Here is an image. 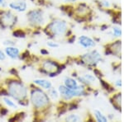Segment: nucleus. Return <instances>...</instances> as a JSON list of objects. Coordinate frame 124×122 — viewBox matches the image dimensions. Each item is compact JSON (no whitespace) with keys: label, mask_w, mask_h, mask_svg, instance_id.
Listing matches in <instances>:
<instances>
[{"label":"nucleus","mask_w":124,"mask_h":122,"mask_svg":"<svg viewBox=\"0 0 124 122\" xmlns=\"http://www.w3.org/2000/svg\"><path fill=\"white\" fill-rule=\"evenodd\" d=\"M8 94L16 101H22L27 97V88L22 82L13 81L8 84Z\"/></svg>","instance_id":"1"},{"label":"nucleus","mask_w":124,"mask_h":122,"mask_svg":"<svg viewBox=\"0 0 124 122\" xmlns=\"http://www.w3.org/2000/svg\"><path fill=\"white\" fill-rule=\"evenodd\" d=\"M31 101L36 109H42L46 107L50 103V97L40 88H35L31 93Z\"/></svg>","instance_id":"2"},{"label":"nucleus","mask_w":124,"mask_h":122,"mask_svg":"<svg viewBox=\"0 0 124 122\" xmlns=\"http://www.w3.org/2000/svg\"><path fill=\"white\" fill-rule=\"evenodd\" d=\"M58 92L60 93V96L65 101H70L75 97H79L82 96H85L86 91L84 87V86L79 85V87L75 89H70L65 87V85H60Z\"/></svg>","instance_id":"3"},{"label":"nucleus","mask_w":124,"mask_h":122,"mask_svg":"<svg viewBox=\"0 0 124 122\" xmlns=\"http://www.w3.org/2000/svg\"><path fill=\"white\" fill-rule=\"evenodd\" d=\"M48 31L55 36H62L66 34L68 31V24L61 19H55L51 22L47 27Z\"/></svg>","instance_id":"4"},{"label":"nucleus","mask_w":124,"mask_h":122,"mask_svg":"<svg viewBox=\"0 0 124 122\" xmlns=\"http://www.w3.org/2000/svg\"><path fill=\"white\" fill-rule=\"evenodd\" d=\"M16 22H17V17L14 13H13L8 10L1 11L0 24L3 28H10L15 25Z\"/></svg>","instance_id":"5"},{"label":"nucleus","mask_w":124,"mask_h":122,"mask_svg":"<svg viewBox=\"0 0 124 122\" xmlns=\"http://www.w3.org/2000/svg\"><path fill=\"white\" fill-rule=\"evenodd\" d=\"M81 59L86 65L90 66H96L102 60V55L98 50H93L84 54L81 56Z\"/></svg>","instance_id":"6"},{"label":"nucleus","mask_w":124,"mask_h":122,"mask_svg":"<svg viewBox=\"0 0 124 122\" xmlns=\"http://www.w3.org/2000/svg\"><path fill=\"white\" fill-rule=\"evenodd\" d=\"M27 21L32 26H40L44 22L43 12L40 9H34L30 11L27 15Z\"/></svg>","instance_id":"7"},{"label":"nucleus","mask_w":124,"mask_h":122,"mask_svg":"<svg viewBox=\"0 0 124 122\" xmlns=\"http://www.w3.org/2000/svg\"><path fill=\"white\" fill-rule=\"evenodd\" d=\"M41 68H42V70L49 75L55 74L59 71V66H58L57 63L51 60H46L43 62Z\"/></svg>","instance_id":"8"},{"label":"nucleus","mask_w":124,"mask_h":122,"mask_svg":"<svg viewBox=\"0 0 124 122\" xmlns=\"http://www.w3.org/2000/svg\"><path fill=\"white\" fill-rule=\"evenodd\" d=\"M10 9L13 11L18 12V13H23L27 11V3L25 0H15L13 1L8 4Z\"/></svg>","instance_id":"9"},{"label":"nucleus","mask_w":124,"mask_h":122,"mask_svg":"<svg viewBox=\"0 0 124 122\" xmlns=\"http://www.w3.org/2000/svg\"><path fill=\"white\" fill-rule=\"evenodd\" d=\"M78 42L79 45L81 47L85 48V49H90V48L94 47L96 45L95 41L92 39L91 37L88 36H80L78 39Z\"/></svg>","instance_id":"10"},{"label":"nucleus","mask_w":124,"mask_h":122,"mask_svg":"<svg viewBox=\"0 0 124 122\" xmlns=\"http://www.w3.org/2000/svg\"><path fill=\"white\" fill-rule=\"evenodd\" d=\"M4 53L6 56L12 59H17L20 57V50L17 47H15L14 45L6 46L4 49Z\"/></svg>","instance_id":"11"},{"label":"nucleus","mask_w":124,"mask_h":122,"mask_svg":"<svg viewBox=\"0 0 124 122\" xmlns=\"http://www.w3.org/2000/svg\"><path fill=\"white\" fill-rule=\"evenodd\" d=\"M33 83H34V84L37 85L39 87H41V88H42L44 90H49L50 88L52 87V83H51V82H50L49 80L44 79H34Z\"/></svg>","instance_id":"12"},{"label":"nucleus","mask_w":124,"mask_h":122,"mask_svg":"<svg viewBox=\"0 0 124 122\" xmlns=\"http://www.w3.org/2000/svg\"><path fill=\"white\" fill-rule=\"evenodd\" d=\"M64 85L70 89H75L79 87L77 80L70 77H66L64 79Z\"/></svg>","instance_id":"13"},{"label":"nucleus","mask_w":124,"mask_h":122,"mask_svg":"<svg viewBox=\"0 0 124 122\" xmlns=\"http://www.w3.org/2000/svg\"><path fill=\"white\" fill-rule=\"evenodd\" d=\"M93 113H94V117H95V119L97 121H99V122H108V117L106 116V115L102 112L101 111H99V110H94Z\"/></svg>","instance_id":"14"},{"label":"nucleus","mask_w":124,"mask_h":122,"mask_svg":"<svg viewBox=\"0 0 124 122\" xmlns=\"http://www.w3.org/2000/svg\"><path fill=\"white\" fill-rule=\"evenodd\" d=\"M3 102L6 104V106L8 107L9 108H12V109H17V108H18L17 104H16L12 99H10L9 97H3Z\"/></svg>","instance_id":"15"},{"label":"nucleus","mask_w":124,"mask_h":122,"mask_svg":"<svg viewBox=\"0 0 124 122\" xmlns=\"http://www.w3.org/2000/svg\"><path fill=\"white\" fill-rule=\"evenodd\" d=\"M48 94H49V97L52 100H57L60 97V93L58 92V90H55L53 87L48 90Z\"/></svg>","instance_id":"16"},{"label":"nucleus","mask_w":124,"mask_h":122,"mask_svg":"<svg viewBox=\"0 0 124 122\" xmlns=\"http://www.w3.org/2000/svg\"><path fill=\"white\" fill-rule=\"evenodd\" d=\"M65 121L70 122H79L81 121V118L77 114H71V115H69L68 116H66Z\"/></svg>","instance_id":"17"},{"label":"nucleus","mask_w":124,"mask_h":122,"mask_svg":"<svg viewBox=\"0 0 124 122\" xmlns=\"http://www.w3.org/2000/svg\"><path fill=\"white\" fill-rule=\"evenodd\" d=\"M84 78L87 80L89 85H91L92 83H94L95 82L97 81V79H96L95 76L93 74H90V73H86V74L84 75Z\"/></svg>","instance_id":"18"},{"label":"nucleus","mask_w":124,"mask_h":122,"mask_svg":"<svg viewBox=\"0 0 124 122\" xmlns=\"http://www.w3.org/2000/svg\"><path fill=\"white\" fill-rule=\"evenodd\" d=\"M112 34L116 37H120L122 36V30L119 27H113L112 29Z\"/></svg>","instance_id":"19"},{"label":"nucleus","mask_w":124,"mask_h":122,"mask_svg":"<svg viewBox=\"0 0 124 122\" xmlns=\"http://www.w3.org/2000/svg\"><path fill=\"white\" fill-rule=\"evenodd\" d=\"M46 45L49 48H51V49H56L60 46V45L55 41H49L46 42Z\"/></svg>","instance_id":"20"},{"label":"nucleus","mask_w":124,"mask_h":122,"mask_svg":"<svg viewBox=\"0 0 124 122\" xmlns=\"http://www.w3.org/2000/svg\"><path fill=\"white\" fill-rule=\"evenodd\" d=\"M16 42L13 41H10V40H7V41H3V45H5L6 46H11V45H14Z\"/></svg>","instance_id":"21"},{"label":"nucleus","mask_w":124,"mask_h":122,"mask_svg":"<svg viewBox=\"0 0 124 122\" xmlns=\"http://www.w3.org/2000/svg\"><path fill=\"white\" fill-rule=\"evenodd\" d=\"M100 4L104 7H110V3L107 0H103L100 2Z\"/></svg>","instance_id":"22"},{"label":"nucleus","mask_w":124,"mask_h":122,"mask_svg":"<svg viewBox=\"0 0 124 122\" xmlns=\"http://www.w3.org/2000/svg\"><path fill=\"white\" fill-rule=\"evenodd\" d=\"M6 55L4 53V51H3L1 49H0V61H3L6 59Z\"/></svg>","instance_id":"23"},{"label":"nucleus","mask_w":124,"mask_h":122,"mask_svg":"<svg viewBox=\"0 0 124 122\" xmlns=\"http://www.w3.org/2000/svg\"><path fill=\"white\" fill-rule=\"evenodd\" d=\"M7 5V2L5 0H0V7H5Z\"/></svg>","instance_id":"24"},{"label":"nucleus","mask_w":124,"mask_h":122,"mask_svg":"<svg viewBox=\"0 0 124 122\" xmlns=\"http://www.w3.org/2000/svg\"><path fill=\"white\" fill-rule=\"evenodd\" d=\"M115 86H117V87H122V80L121 79H117L115 82Z\"/></svg>","instance_id":"25"},{"label":"nucleus","mask_w":124,"mask_h":122,"mask_svg":"<svg viewBox=\"0 0 124 122\" xmlns=\"http://www.w3.org/2000/svg\"><path fill=\"white\" fill-rule=\"evenodd\" d=\"M62 1L65 2V3H75L76 2V0H62Z\"/></svg>","instance_id":"26"}]
</instances>
